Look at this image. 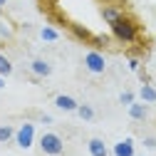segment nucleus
I'll use <instances>...</instances> for the list:
<instances>
[{"label": "nucleus", "mask_w": 156, "mask_h": 156, "mask_svg": "<svg viewBox=\"0 0 156 156\" xmlns=\"http://www.w3.org/2000/svg\"><path fill=\"white\" fill-rule=\"evenodd\" d=\"M35 134H37V126L32 124V122H25V124H20L15 129V144L20 146V149H32V144H35Z\"/></svg>", "instance_id": "obj_3"}, {"label": "nucleus", "mask_w": 156, "mask_h": 156, "mask_svg": "<svg viewBox=\"0 0 156 156\" xmlns=\"http://www.w3.org/2000/svg\"><path fill=\"white\" fill-rule=\"evenodd\" d=\"M40 37H42L45 42H55V40H60V32H57V27L47 25V27H42V30H40Z\"/></svg>", "instance_id": "obj_14"}, {"label": "nucleus", "mask_w": 156, "mask_h": 156, "mask_svg": "<svg viewBox=\"0 0 156 156\" xmlns=\"http://www.w3.org/2000/svg\"><path fill=\"white\" fill-rule=\"evenodd\" d=\"M8 74H12V62L0 52V77H8Z\"/></svg>", "instance_id": "obj_16"}, {"label": "nucleus", "mask_w": 156, "mask_h": 156, "mask_svg": "<svg viewBox=\"0 0 156 156\" xmlns=\"http://www.w3.org/2000/svg\"><path fill=\"white\" fill-rule=\"evenodd\" d=\"M139 97H141L144 104H154V102H156V89H154L149 82H144L141 89H139Z\"/></svg>", "instance_id": "obj_12"}, {"label": "nucleus", "mask_w": 156, "mask_h": 156, "mask_svg": "<svg viewBox=\"0 0 156 156\" xmlns=\"http://www.w3.org/2000/svg\"><path fill=\"white\" fill-rule=\"evenodd\" d=\"M55 107L62 109V112H77L80 102H77L74 97H69V94H57V97H55Z\"/></svg>", "instance_id": "obj_7"}, {"label": "nucleus", "mask_w": 156, "mask_h": 156, "mask_svg": "<svg viewBox=\"0 0 156 156\" xmlns=\"http://www.w3.org/2000/svg\"><path fill=\"white\" fill-rule=\"evenodd\" d=\"M10 35H12V30H10V25H5V23H0V37H5V40H8Z\"/></svg>", "instance_id": "obj_20"}, {"label": "nucleus", "mask_w": 156, "mask_h": 156, "mask_svg": "<svg viewBox=\"0 0 156 156\" xmlns=\"http://www.w3.org/2000/svg\"><path fill=\"white\" fill-rule=\"evenodd\" d=\"M30 72H32L35 77H50V74H52V65H50L47 60H40V57H37V60L30 62Z\"/></svg>", "instance_id": "obj_8"}, {"label": "nucleus", "mask_w": 156, "mask_h": 156, "mask_svg": "<svg viewBox=\"0 0 156 156\" xmlns=\"http://www.w3.org/2000/svg\"><path fill=\"white\" fill-rule=\"evenodd\" d=\"M139 65H141V62H139V57L129 55V69H131V72H136V69H139Z\"/></svg>", "instance_id": "obj_19"}, {"label": "nucleus", "mask_w": 156, "mask_h": 156, "mask_svg": "<svg viewBox=\"0 0 156 156\" xmlns=\"http://www.w3.org/2000/svg\"><path fill=\"white\" fill-rule=\"evenodd\" d=\"M45 3H57V0H45Z\"/></svg>", "instance_id": "obj_24"}, {"label": "nucleus", "mask_w": 156, "mask_h": 156, "mask_svg": "<svg viewBox=\"0 0 156 156\" xmlns=\"http://www.w3.org/2000/svg\"><path fill=\"white\" fill-rule=\"evenodd\" d=\"M109 27H112V37L116 42H122V45H136L139 37H141V25L129 15H122L119 20L114 25H109Z\"/></svg>", "instance_id": "obj_1"}, {"label": "nucleus", "mask_w": 156, "mask_h": 156, "mask_svg": "<svg viewBox=\"0 0 156 156\" xmlns=\"http://www.w3.org/2000/svg\"><path fill=\"white\" fill-rule=\"evenodd\" d=\"M15 139V126L10 124H0V144H8Z\"/></svg>", "instance_id": "obj_13"}, {"label": "nucleus", "mask_w": 156, "mask_h": 156, "mask_svg": "<svg viewBox=\"0 0 156 156\" xmlns=\"http://www.w3.org/2000/svg\"><path fill=\"white\" fill-rule=\"evenodd\" d=\"M99 12H102V20H104L107 25H114V23H116V20H119V17L124 15L122 5H116V3H104Z\"/></svg>", "instance_id": "obj_5"}, {"label": "nucleus", "mask_w": 156, "mask_h": 156, "mask_svg": "<svg viewBox=\"0 0 156 156\" xmlns=\"http://www.w3.org/2000/svg\"><path fill=\"white\" fill-rule=\"evenodd\" d=\"M69 32L77 37V40H82V42H92V37H94L84 25H77V23H69Z\"/></svg>", "instance_id": "obj_11"}, {"label": "nucleus", "mask_w": 156, "mask_h": 156, "mask_svg": "<svg viewBox=\"0 0 156 156\" xmlns=\"http://www.w3.org/2000/svg\"><path fill=\"white\" fill-rule=\"evenodd\" d=\"M134 156H136V154H134Z\"/></svg>", "instance_id": "obj_25"}, {"label": "nucleus", "mask_w": 156, "mask_h": 156, "mask_svg": "<svg viewBox=\"0 0 156 156\" xmlns=\"http://www.w3.org/2000/svg\"><path fill=\"white\" fill-rule=\"evenodd\" d=\"M119 102H122L124 107H129V104L134 102V92H122V94H119Z\"/></svg>", "instance_id": "obj_17"}, {"label": "nucleus", "mask_w": 156, "mask_h": 156, "mask_svg": "<svg viewBox=\"0 0 156 156\" xmlns=\"http://www.w3.org/2000/svg\"><path fill=\"white\" fill-rule=\"evenodd\" d=\"M84 67H87V72H92V74H102V72L107 69L104 55H102L99 50H89V52L84 55Z\"/></svg>", "instance_id": "obj_4"}, {"label": "nucleus", "mask_w": 156, "mask_h": 156, "mask_svg": "<svg viewBox=\"0 0 156 156\" xmlns=\"http://www.w3.org/2000/svg\"><path fill=\"white\" fill-rule=\"evenodd\" d=\"M112 154H114V156H134V154H136V151H134V141H131V139L116 141V144L112 146Z\"/></svg>", "instance_id": "obj_10"}, {"label": "nucleus", "mask_w": 156, "mask_h": 156, "mask_svg": "<svg viewBox=\"0 0 156 156\" xmlns=\"http://www.w3.org/2000/svg\"><path fill=\"white\" fill-rule=\"evenodd\" d=\"M8 5V0H0V8H5Z\"/></svg>", "instance_id": "obj_23"}, {"label": "nucleus", "mask_w": 156, "mask_h": 156, "mask_svg": "<svg viewBox=\"0 0 156 156\" xmlns=\"http://www.w3.org/2000/svg\"><path fill=\"white\" fill-rule=\"evenodd\" d=\"M77 116H80V119H84V122H92V119H94L92 104H80V107H77Z\"/></svg>", "instance_id": "obj_15"}, {"label": "nucleus", "mask_w": 156, "mask_h": 156, "mask_svg": "<svg viewBox=\"0 0 156 156\" xmlns=\"http://www.w3.org/2000/svg\"><path fill=\"white\" fill-rule=\"evenodd\" d=\"M5 87V77H0V89H3Z\"/></svg>", "instance_id": "obj_22"}, {"label": "nucleus", "mask_w": 156, "mask_h": 156, "mask_svg": "<svg viewBox=\"0 0 156 156\" xmlns=\"http://www.w3.org/2000/svg\"><path fill=\"white\" fill-rule=\"evenodd\" d=\"M92 42H94L97 47H104V45H109V37H104V35H97V37H92Z\"/></svg>", "instance_id": "obj_18"}, {"label": "nucleus", "mask_w": 156, "mask_h": 156, "mask_svg": "<svg viewBox=\"0 0 156 156\" xmlns=\"http://www.w3.org/2000/svg\"><path fill=\"white\" fill-rule=\"evenodd\" d=\"M37 144H40V151H42L45 156H60V154L65 151L62 136L55 134V131H42L40 139H37Z\"/></svg>", "instance_id": "obj_2"}, {"label": "nucleus", "mask_w": 156, "mask_h": 156, "mask_svg": "<svg viewBox=\"0 0 156 156\" xmlns=\"http://www.w3.org/2000/svg\"><path fill=\"white\" fill-rule=\"evenodd\" d=\"M87 151H89V156H109V146L99 136H92L87 141Z\"/></svg>", "instance_id": "obj_6"}, {"label": "nucleus", "mask_w": 156, "mask_h": 156, "mask_svg": "<svg viewBox=\"0 0 156 156\" xmlns=\"http://www.w3.org/2000/svg\"><path fill=\"white\" fill-rule=\"evenodd\" d=\"M129 116H131L134 122H144L146 116H149V107L144 102H131L129 104Z\"/></svg>", "instance_id": "obj_9"}, {"label": "nucleus", "mask_w": 156, "mask_h": 156, "mask_svg": "<svg viewBox=\"0 0 156 156\" xmlns=\"http://www.w3.org/2000/svg\"><path fill=\"white\" fill-rule=\"evenodd\" d=\"M144 146H149V149H156V139H154V136H146V139H144Z\"/></svg>", "instance_id": "obj_21"}]
</instances>
